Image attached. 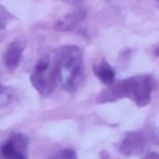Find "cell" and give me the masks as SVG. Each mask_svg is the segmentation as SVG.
<instances>
[{"label": "cell", "instance_id": "obj_5", "mask_svg": "<svg viewBox=\"0 0 159 159\" xmlns=\"http://www.w3.org/2000/svg\"><path fill=\"white\" fill-rule=\"evenodd\" d=\"M145 147V135L143 132H132L125 135L120 144V152L124 155H138Z\"/></svg>", "mask_w": 159, "mask_h": 159}, {"label": "cell", "instance_id": "obj_14", "mask_svg": "<svg viewBox=\"0 0 159 159\" xmlns=\"http://www.w3.org/2000/svg\"><path fill=\"white\" fill-rule=\"evenodd\" d=\"M155 4H157V6L159 7V0H155Z\"/></svg>", "mask_w": 159, "mask_h": 159}, {"label": "cell", "instance_id": "obj_3", "mask_svg": "<svg viewBox=\"0 0 159 159\" xmlns=\"http://www.w3.org/2000/svg\"><path fill=\"white\" fill-rule=\"evenodd\" d=\"M30 80L32 86L40 94L48 96L50 93H52L58 81L56 57L53 58L51 55L41 56L32 68Z\"/></svg>", "mask_w": 159, "mask_h": 159}, {"label": "cell", "instance_id": "obj_8", "mask_svg": "<svg viewBox=\"0 0 159 159\" xmlns=\"http://www.w3.org/2000/svg\"><path fill=\"white\" fill-rule=\"evenodd\" d=\"M93 72H94L96 77L99 80V82L103 83V84L109 86L114 82L116 72H114L113 67L104 60L99 61L98 63H96L93 66Z\"/></svg>", "mask_w": 159, "mask_h": 159}, {"label": "cell", "instance_id": "obj_7", "mask_svg": "<svg viewBox=\"0 0 159 159\" xmlns=\"http://www.w3.org/2000/svg\"><path fill=\"white\" fill-rule=\"evenodd\" d=\"M86 14L87 12L84 9L75 10V11L62 16L61 19H58L55 24V29L58 31H70V30L75 29L82 20H84Z\"/></svg>", "mask_w": 159, "mask_h": 159}, {"label": "cell", "instance_id": "obj_10", "mask_svg": "<svg viewBox=\"0 0 159 159\" xmlns=\"http://www.w3.org/2000/svg\"><path fill=\"white\" fill-rule=\"evenodd\" d=\"M48 159H77V154L71 148H63Z\"/></svg>", "mask_w": 159, "mask_h": 159}, {"label": "cell", "instance_id": "obj_12", "mask_svg": "<svg viewBox=\"0 0 159 159\" xmlns=\"http://www.w3.org/2000/svg\"><path fill=\"white\" fill-rule=\"evenodd\" d=\"M144 159H159V154H157L154 152H150V153H147L144 155Z\"/></svg>", "mask_w": 159, "mask_h": 159}, {"label": "cell", "instance_id": "obj_2", "mask_svg": "<svg viewBox=\"0 0 159 159\" xmlns=\"http://www.w3.org/2000/svg\"><path fill=\"white\" fill-rule=\"evenodd\" d=\"M57 78L61 87L67 92H75L84 76L83 53L78 46L66 45L56 55Z\"/></svg>", "mask_w": 159, "mask_h": 159}, {"label": "cell", "instance_id": "obj_15", "mask_svg": "<svg viewBox=\"0 0 159 159\" xmlns=\"http://www.w3.org/2000/svg\"><path fill=\"white\" fill-rule=\"evenodd\" d=\"M67 1H71V2H75V1H78V0H67Z\"/></svg>", "mask_w": 159, "mask_h": 159}, {"label": "cell", "instance_id": "obj_16", "mask_svg": "<svg viewBox=\"0 0 159 159\" xmlns=\"http://www.w3.org/2000/svg\"><path fill=\"white\" fill-rule=\"evenodd\" d=\"M158 132H159V127H158Z\"/></svg>", "mask_w": 159, "mask_h": 159}, {"label": "cell", "instance_id": "obj_13", "mask_svg": "<svg viewBox=\"0 0 159 159\" xmlns=\"http://www.w3.org/2000/svg\"><path fill=\"white\" fill-rule=\"evenodd\" d=\"M154 55H155V56H158V57H159V46H158V47H157V48H155V50H154Z\"/></svg>", "mask_w": 159, "mask_h": 159}, {"label": "cell", "instance_id": "obj_6", "mask_svg": "<svg viewBox=\"0 0 159 159\" xmlns=\"http://www.w3.org/2000/svg\"><path fill=\"white\" fill-rule=\"evenodd\" d=\"M25 48H26V41H24V40H15L7 46V48L4 53V63L7 70L14 71L19 67L21 56H22Z\"/></svg>", "mask_w": 159, "mask_h": 159}, {"label": "cell", "instance_id": "obj_9", "mask_svg": "<svg viewBox=\"0 0 159 159\" xmlns=\"http://www.w3.org/2000/svg\"><path fill=\"white\" fill-rule=\"evenodd\" d=\"M15 92L11 87H0V107H6L14 101Z\"/></svg>", "mask_w": 159, "mask_h": 159}, {"label": "cell", "instance_id": "obj_1", "mask_svg": "<svg viewBox=\"0 0 159 159\" xmlns=\"http://www.w3.org/2000/svg\"><path fill=\"white\" fill-rule=\"evenodd\" d=\"M153 89L154 81L150 75L129 77L109 84V87L98 96L97 102L103 103L120 98H129L138 107H144L150 102Z\"/></svg>", "mask_w": 159, "mask_h": 159}, {"label": "cell", "instance_id": "obj_11", "mask_svg": "<svg viewBox=\"0 0 159 159\" xmlns=\"http://www.w3.org/2000/svg\"><path fill=\"white\" fill-rule=\"evenodd\" d=\"M12 20H14V16L9 11L0 10V31L5 30L7 27V25H9V22L12 21Z\"/></svg>", "mask_w": 159, "mask_h": 159}, {"label": "cell", "instance_id": "obj_4", "mask_svg": "<svg viewBox=\"0 0 159 159\" xmlns=\"http://www.w3.org/2000/svg\"><path fill=\"white\" fill-rule=\"evenodd\" d=\"M29 139L21 133H14L0 144V159H27Z\"/></svg>", "mask_w": 159, "mask_h": 159}]
</instances>
